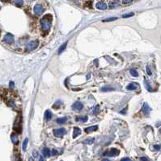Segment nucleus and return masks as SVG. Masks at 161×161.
<instances>
[{
  "instance_id": "f257e3e1",
  "label": "nucleus",
  "mask_w": 161,
  "mask_h": 161,
  "mask_svg": "<svg viewBox=\"0 0 161 161\" xmlns=\"http://www.w3.org/2000/svg\"><path fill=\"white\" fill-rule=\"evenodd\" d=\"M52 24V15L49 14H47L43 16V18L41 19V26L42 30L44 31H48L51 28Z\"/></svg>"
},
{
  "instance_id": "f03ea898",
  "label": "nucleus",
  "mask_w": 161,
  "mask_h": 161,
  "mask_svg": "<svg viewBox=\"0 0 161 161\" xmlns=\"http://www.w3.org/2000/svg\"><path fill=\"white\" fill-rule=\"evenodd\" d=\"M39 42L38 40H33L30 41L29 43L26 45V51H33L38 47Z\"/></svg>"
},
{
  "instance_id": "7ed1b4c3",
  "label": "nucleus",
  "mask_w": 161,
  "mask_h": 161,
  "mask_svg": "<svg viewBox=\"0 0 161 161\" xmlns=\"http://www.w3.org/2000/svg\"><path fill=\"white\" fill-rule=\"evenodd\" d=\"M15 41L14 36L11 33H7L3 37V42L7 44H13Z\"/></svg>"
},
{
  "instance_id": "20e7f679",
  "label": "nucleus",
  "mask_w": 161,
  "mask_h": 161,
  "mask_svg": "<svg viewBox=\"0 0 161 161\" xmlns=\"http://www.w3.org/2000/svg\"><path fill=\"white\" fill-rule=\"evenodd\" d=\"M66 133V129L64 128H58V129H55L54 130V135L56 137H63V136Z\"/></svg>"
},
{
  "instance_id": "39448f33",
  "label": "nucleus",
  "mask_w": 161,
  "mask_h": 161,
  "mask_svg": "<svg viewBox=\"0 0 161 161\" xmlns=\"http://www.w3.org/2000/svg\"><path fill=\"white\" fill-rule=\"evenodd\" d=\"M119 153H120V152H119V150H117V148H112L109 152H105V155H108V156H117L118 155H119Z\"/></svg>"
},
{
  "instance_id": "423d86ee",
  "label": "nucleus",
  "mask_w": 161,
  "mask_h": 161,
  "mask_svg": "<svg viewBox=\"0 0 161 161\" xmlns=\"http://www.w3.org/2000/svg\"><path fill=\"white\" fill-rule=\"evenodd\" d=\"M33 11L36 15H40L43 12V7L40 4H36L33 7Z\"/></svg>"
},
{
  "instance_id": "0eeeda50",
  "label": "nucleus",
  "mask_w": 161,
  "mask_h": 161,
  "mask_svg": "<svg viewBox=\"0 0 161 161\" xmlns=\"http://www.w3.org/2000/svg\"><path fill=\"white\" fill-rule=\"evenodd\" d=\"M96 8H97V9L101 10V11H104V10L107 9V4H106L105 2H103V1H100V2H96Z\"/></svg>"
},
{
  "instance_id": "6e6552de",
  "label": "nucleus",
  "mask_w": 161,
  "mask_h": 161,
  "mask_svg": "<svg viewBox=\"0 0 161 161\" xmlns=\"http://www.w3.org/2000/svg\"><path fill=\"white\" fill-rule=\"evenodd\" d=\"M138 87H139V85H138V83L132 82V83L129 84V85L126 86V90H137Z\"/></svg>"
},
{
  "instance_id": "1a4fd4ad",
  "label": "nucleus",
  "mask_w": 161,
  "mask_h": 161,
  "mask_svg": "<svg viewBox=\"0 0 161 161\" xmlns=\"http://www.w3.org/2000/svg\"><path fill=\"white\" fill-rule=\"evenodd\" d=\"M83 108V105L80 101H77V102H75L72 105V109L73 110H81Z\"/></svg>"
},
{
  "instance_id": "9d476101",
  "label": "nucleus",
  "mask_w": 161,
  "mask_h": 161,
  "mask_svg": "<svg viewBox=\"0 0 161 161\" xmlns=\"http://www.w3.org/2000/svg\"><path fill=\"white\" fill-rule=\"evenodd\" d=\"M142 110L143 111V113H144L146 115H149V113L151 112L152 109L150 108V106H148L147 103H144V104H143V106Z\"/></svg>"
},
{
  "instance_id": "9b49d317",
  "label": "nucleus",
  "mask_w": 161,
  "mask_h": 161,
  "mask_svg": "<svg viewBox=\"0 0 161 161\" xmlns=\"http://www.w3.org/2000/svg\"><path fill=\"white\" fill-rule=\"evenodd\" d=\"M119 6V2L118 1H110L108 2V7L109 8H115V7H117Z\"/></svg>"
},
{
  "instance_id": "f8f14e48",
  "label": "nucleus",
  "mask_w": 161,
  "mask_h": 161,
  "mask_svg": "<svg viewBox=\"0 0 161 161\" xmlns=\"http://www.w3.org/2000/svg\"><path fill=\"white\" fill-rule=\"evenodd\" d=\"M97 129H98V126H91V127L85 128V131L87 133H91V132H93V131L96 130Z\"/></svg>"
},
{
  "instance_id": "ddd939ff",
  "label": "nucleus",
  "mask_w": 161,
  "mask_h": 161,
  "mask_svg": "<svg viewBox=\"0 0 161 161\" xmlns=\"http://www.w3.org/2000/svg\"><path fill=\"white\" fill-rule=\"evenodd\" d=\"M11 138L12 143H13L14 144H17V143H19V138H18L17 134H12L11 136Z\"/></svg>"
},
{
  "instance_id": "4468645a",
  "label": "nucleus",
  "mask_w": 161,
  "mask_h": 161,
  "mask_svg": "<svg viewBox=\"0 0 161 161\" xmlns=\"http://www.w3.org/2000/svg\"><path fill=\"white\" fill-rule=\"evenodd\" d=\"M81 134V130L79 127H75L74 129V133H73V138H75L76 137H78Z\"/></svg>"
},
{
  "instance_id": "2eb2a0df",
  "label": "nucleus",
  "mask_w": 161,
  "mask_h": 161,
  "mask_svg": "<svg viewBox=\"0 0 161 161\" xmlns=\"http://www.w3.org/2000/svg\"><path fill=\"white\" fill-rule=\"evenodd\" d=\"M45 119L46 121H49V120H50L51 118H52V113H51V111H49V110H46L45 112Z\"/></svg>"
},
{
  "instance_id": "dca6fc26",
  "label": "nucleus",
  "mask_w": 161,
  "mask_h": 161,
  "mask_svg": "<svg viewBox=\"0 0 161 161\" xmlns=\"http://www.w3.org/2000/svg\"><path fill=\"white\" fill-rule=\"evenodd\" d=\"M42 153H43V155L45 157H49L50 155V151H49V148L47 147H44L42 149Z\"/></svg>"
},
{
  "instance_id": "f3484780",
  "label": "nucleus",
  "mask_w": 161,
  "mask_h": 161,
  "mask_svg": "<svg viewBox=\"0 0 161 161\" xmlns=\"http://www.w3.org/2000/svg\"><path fill=\"white\" fill-rule=\"evenodd\" d=\"M66 121H67V118L63 117V118H58V119L56 120V122H57V123H58V124H63V123H65Z\"/></svg>"
},
{
  "instance_id": "a211bd4d",
  "label": "nucleus",
  "mask_w": 161,
  "mask_h": 161,
  "mask_svg": "<svg viewBox=\"0 0 161 161\" xmlns=\"http://www.w3.org/2000/svg\"><path fill=\"white\" fill-rule=\"evenodd\" d=\"M94 141H95V138H86L85 140L83 141V143H85V144H92L94 143Z\"/></svg>"
},
{
  "instance_id": "6ab92c4d",
  "label": "nucleus",
  "mask_w": 161,
  "mask_h": 161,
  "mask_svg": "<svg viewBox=\"0 0 161 161\" xmlns=\"http://www.w3.org/2000/svg\"><path fill=\"white\" fill-rule=\"evenodd\" d=\"M66 45H67V42H66V43H64L63 45H62L60 48H59V49H58V54L60 55V54L63 53V52L66 49Z\"/></svg>"
},
{
  "instance_id": "aec40b11",
  "label": "nucleus",
  "mask_w": 161,
  "mask_h": 161,
  "mask_svg": "<svg viewBox=\"0 0 161 161\" xmlns=\"http://www.w3.org/2000/svg\"><path fill=\"white\" fill-rule=\"evenodd\" d=\"M100 90L102 91V92H108V91H113L114 90V89L113 87H109V86H105V87H102L100 89Z\"/></svg>"
},
{
  "instance_id": "412c9836",
  "label": "nucleus",
  "mask_w": 161,
  "mask_h": 161,
  "mask_svg": "<svg viewBox=\"0 0 161 161\" xmlns=\"http://www.w3.org/2000/svg\"><path fill=\"white\" fill-rule=\"evenodd\" d=\"M87 120H88V117H87V116H84V117H77V118H76V121H77V122L85 123V122H87Z\"/></svg>"
},
{
  "instance_id": "4be33fe9",
  "label": "nucleus",
  "mask_w": 161,
  "mask_h": 161,
  "mask_svg": "<svg viewBox=\"0 0 161 161\" xmlns=\"http://www.w3.org/2000/svg\"><path fill=\"white\" fill-rule=\"evenodd\" d=\"M28 138H26L25 139H24V143H23V146H22V149H23V151H26V148H27V146H28Z\"/></svg>"
},
{
  "instance_id": "5701e85b",
  "label": "nucleus",
  "mask_w": 161,
  "mask_h": 161,
  "mask_svg": "<svg viewBox=\"0 0 161 161\" xmlns=\"http://www.w3.org/2000/svg\"><path fill=\"white\" fill-rule=\"evenodd\" d=\"M144 85H145V87H146V89L148 90V91H150V92H152V91L153 90H152V86L150 85V84H149V82L148 81H144Z\"/></svg>"
},
{
  "instance_id": "b1692460",
  "label": "nucleus",
  "mask_w": 161,
  "mask_h": 161,
  "mask_svg": "<svg viewBox=\"0 0 161 161\" xmlns=\"http://www.w3.org/2000/svg\"><path fill=\"white\" fill-rule=\"evenodd\" d=\"M130 73L131 76L134 77H137L138 76V72L136 71V70H134V69H130Z\"/></svg>"
},
{
  "instance_id": "393cba45",
  "label": "nucleus",
  "mask_w": 161,
  "mask_h": 161,
  "mask_svg": "<svg viewBox=\"0 0 161 161\" xmlns=\"http://www.w3.org/2000/svg\"><path fill=\"white\" fill-rule=\"evenodd\" d=\"M117 17H111V18H108V19H104L103 22H110V21L117 20Z\"/></svg>"
},
{
  "instance_id": "a878e982",
  "label": "nucleus",
  "mask_w": 161,
  "mask_h": 161,
  "mask_svg": "<svg viewBox=\"0 0 161 161\" xmlns=\"http://www.w3.org/2000/svg\"><path fill=\"white\" fill-rule=\"evenodd\" d=\"M15 4L16 5L17 7H22L24 4V1H21V0H18V1H15Z\"/></svg>"
},
{
  "instance_id": "bb28decb",
  "label": "nucleus",
  "mask_w": 161,
  "mask_h": 161,
  "mask_svg": "<svg viewBox=\"0 0 161 161\" xmlns=\"http://www.w3.org/2000/svg\"><path fill=\"white\" fill-rule=\"evenodd\" d=\"M62 105V102L60 101H57V102H55L54 104V106H53V108H56V109H58V108H59L60 107V106Z\"/></svg>"
},
{
  "instance_id": "cd10ccee",
  "label": "nucleus",
  "mask_w": 161,
  "mask_h": 161,
  "mask_svg": "<svg viewBox=\"0 0 161 161\" xmlns=\"http://www.w3.org/2000/svg\"><path fill=\"white\" fill-rule=\"evenodd\" d=\"M134 15V14L133 13V12H131V13H128V14H124L122 17L123 18H130V17H132Z\"/></svg>"
},
{
  "instance_id": "c85d7f7f",
  "label": "nucleus",
  "mask_w": 161,
  "mask_h": 161,
  "mask_svg": "<svg viewBox=\"0 0 161 161\" xmlns=\"http://www.w3.org/2000/svg\"><path fill=\"white\" fill-rule=\"evenodd\" d=\"M121 2H122V4H124V5H129V4L132 3L133 1H131V0H123Z\"/></svg>"
},
{
  "instance_id": "c756f323",
  "label": "nucleus",
  "mask_w": 161,
  "mask_h": 161,
  "mask_svg": "<svg viewBox=\"0 0 161 161\" xmlns=\"http://www.w3.org/2000/svg\"><path fill=\"white\" fill-rule=\"evenodd\" d=\"M99 111H100V106H99L97 105L95 108H94L93 113L95 114V115H96V114H98V113H99Z\"/></svg>"
},
{
  "instance_id": "7c9ffc66",
  "label": "nucleus",
  "mask_w": 161,
  "mask_h": 161,
  "mask_svg": "<svg viewBox=\"0 0 161 161\" xmlns=\"http://www.w3.org/2000/svg\"><path fill=\"white\" fill-rule=\"evenodd\" d=\"M33 157H34V158L37 157V156H38V152H36V151H33Z\"/></svg>"
},
{
  "instance_id": "2f4dec72",
  "label": "nucleus",
  "mask_w": 161,
  "mask_h": 161,
  "mask_svg": "<svg viewBox=\"0 0 161 161\" xmlns=\"http://www.w3.org/2000/svg\"><path fill=\"white\" fill-rule=\"evenodd\" d=\"M147 73L148 75H152V71H151V69L148 66H147Z\"/></svg>"
},
{
  "instance_id": "473e14b6",
  "label": "nucleus",
  "mask_w": 161,
  "mask_h": 161,
  "mask_svg": "<svg viewBox=\"0 0 161 161\" xmlns=\"http://www.w3.org/2000/svg\"><path fill=\"white\" fill-rule=\"evenodd\" d=\"M160 147H161L160 145H155V146H154V148H155V150H160Z\"/></svg>"
},
{
  "instance_id": "72a5a7b5",
  "label": "nucleus",
  "mask_w": 161,
  "mask_h": 161,
  "mask_svg": "<svg viewBox=\"0 0 161 161\" xmlns=\"http://www.w3.org/2000/svg\"><path fill=\"white\" fill-rule=\"evenodd\" d=\"M52 155H58V152H57L56 150H53V151H52Z\"/></svg>"
},
{
  "instance_id": "f704fd0d",
  "label": "nucleus",
  "mask_w": 161,
  "mask_h": 161,
  "mask_svg": "<svg viewBox=\"0 0 161 161\" xmlns=\"http://www.w3.org/2000/svg\"><path fill=\"white\" fill-rule=\"evenodd\" d=\"M121 161H131V160L130 158H123V159H121Z\"/></svg>"
},
{
  "instance_id": "c9c22d12",
  "label": "nucleus",
  "mask_w": 161,
  "mask_h": 161,
  "mask_svg": "<svg viewBox=\"0 0 161 161\" xmlns=\"http://www.w3.org/2000/svg\"><path fill=\"white\" fill-rule=\"evenodd\" d=\"M140 160H141V161H148V160H147L146 157H141V158H140Z\"/></svg>"
},
{
  "instance_id": "e433bc0d",
  "label": "nucleus",
  "mask_w": 161,
  "mask_h": 161,
  "mask_svg": "<svg viewBox=\"0 0 161 161\" xmlns=\"http://www.w3.org/2000/svg\"><path fill=\"white\" fill-rule=\"evenodd\" d=\"M10 87H14V83L12 82V81L11 82H10Z\"/></svg>"
},
{
  "instance_id": "4c0bfd02",
  "label": "nucleus",
  "mask_w": 161,
  "mask_h": 161,
  "mask_svg": "<svg viewBox=\"0 0 161 161\" xmlns=\"http://www.w3.org/2000/svg\"><path fill=\"white\" fill-rule=\"evenodd\" d=\"M39 161H44V159H43V157H42V156H41V157H40V160H39Z\"/></svg>"
},
{
  "instance_id": "58836bf2",
  "label": "nucleus",
  "mask_w": 161,
  "mask_h": 161,
  "mask_svg": "<svg viewBox=\"0 0 161 161\" xmlns=\"http://www.w3.org/2000/svg\"><path fill=\"white\" fill-rule=\"evenodd\" d=\"M103 161H110V160H108V159H104Z\"/></svg>"
},
{
  "instance_id": "ea45409f",
  "label": "nucleus",
  "mask_w": 161,
  "mask_h": 161,
  "mask_svg": "<svg viewBox=\"0 0 161 161\" xmlns=\"http://www.w3.org/2000/svg\"><path fill=\"white\" fill-rule=\"evenodd\" d=\"M0 34H1V30H0Z\"/></svg>"
},
{
  "instance_id": "a19ab883",
  "label": "nucleus",
  "mask_w": 161,
  "mask_h": 161,
  "mask_svg": "<svg viewBox=\"0 0 161 161\" xmlns=\"http://www.w3.org/2000/svg\"><path fill=\"white\" fill-rule=\"evenodd\" d=\"M0 101H1V98H0Z\"/></svg>"
},
{
  "instance_id": "79ce46f5",
  "label": "nucleus",
  "mask_w": 161,
  "mask_h": 161,
  "mask_svg": "<svg viewBox=\"0 0 161 161\" xmlns=\"http://www.w3.org/2000/svg\"><path fill=\"white\" fill-rule=\"evenodd\" d=\"M0 8H1V7H0Z\"/></svg>"
}]
</instances>
